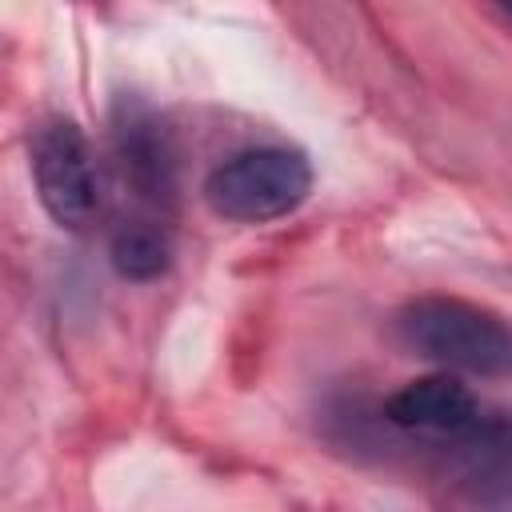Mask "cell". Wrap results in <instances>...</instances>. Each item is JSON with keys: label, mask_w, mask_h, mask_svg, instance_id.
Returning a JSON list of instances; mask_svg holds the SVG:
<instances>
[{"label": "cell", "mask_w": 512, "mask_h": 512, "mask_svg": "<svg viewBox=\"0 0 512 512\" xmlns=\"http://www.w3.org/2000/svg\"><path fill=\"white\" fill-rule=\"evenodd\" d=\"M312 192V164L296 148H248L212 168L204 200L216 216L236 224H264L296 212Z\"/></svg>", "instance_id": "obj_2"}, {"label": "cell", "mask_w": 512, "mask_h": 512, "mask_svg": "<svg viewBox=\"0 0 512 512\" xmlns=\"http://www.w3.org/2000/svg\"><path fill=\"white\" fill-rule=\"evenodd\" d=\"M396 332L416 356L456 376H504L512 364V336L504 316L460 296L408 300L396 312Z\"/></svg>", "instance_id": "obj_1"}, {"label": "cell", "mask_w": 512, "mask_h": 512, "mask_svg": "<svg viewBox=\"0 0 512 512\" xmlns=\"http://www.w3.org/2000/svg\"><path fill=\"white\" fill-rule=\"evenodd\" d=\"M112 268L124 276V280H156L168 272L172 264V240L168 232L156 224V220H124L116 232H112Z\"/></svg>", "instance_id": "obj_6"}, {"label": "cell", "mask_w": 512, "mask_h": 512, "mask_svg": "<svg viewBox=\"0 0 512 512\" xmlns=\"http://www.w3.org/2000/svg\"><path fill=\"white\" fill-rule=\"evenodd\" d=\"M28 160L44 212L68 232L88 228L100 208V196H96L92 148L84 132L72 120H44L32 132Z\"/></svg>", "instance_id": "obj_4"}, {"label": "cell", "mask_w": 512, "mask_h": 512, "mask_svg": "<svg viewBox=\"0 0 512 512\" xmlns=\"http://www.w3.org/2000/svg\"><path fill=\"white\" fill-rule=\"evenodd\" d=\"M116 156H120V172L124 180L148 196L160 200L172 192V140L164 132V124L144 112V108H124L116 120Z\"/></svg>", "instance_id": "obj_5"}, {"label": "cell", "mask_w": 512, "mask_h": 512, "mask_svg": "<svg viewBox=\"0 0 512 512\" xmlns=\"http://www.w3.org/2000/svg\"><path fill=\"white\" fill-rule=\"evenodd\" d=\"M384 412L396 428L416 432L424 440L452 444L472 460H480L484 452H504V440H508L504 420L488 412V404L452 372L408 380L384 404Z\"/></svg>", "instance_id": "obj_3"}]
</instances>
